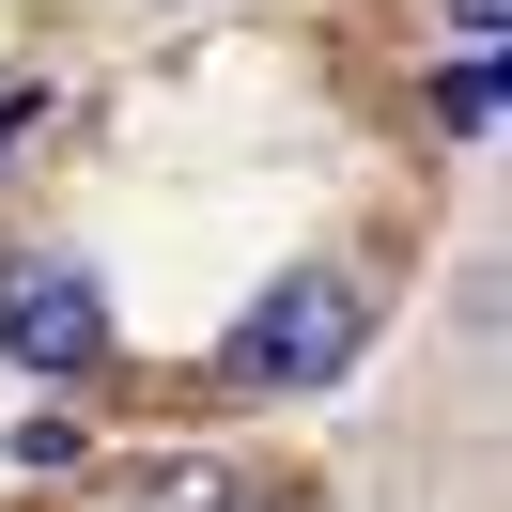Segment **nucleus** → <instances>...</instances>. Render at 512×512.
Masks as SVG:
<instances>
[{
  "instance_id": "nucleus-1",
  "label": "nucleus",
  "mask_w": 512,
  "mask_h": 512,
  "mask_svg": "<svg viewBox=\"0 0 512 512\" xmlns=\"http://www.w3.org/2000/svg\"><path fill=\"white\" fill-rule=\"evenodd\" d=\"M357 357V280H280L233 326V388H326Z\"/></svg>"
},
{
  "instance_id": "nucleus-2",
  "label": "nucleus",
  "mask_w": 512,
  "mask_h": 512,
  "mask_svg": "<svg viewBox=\"0 0 512 512\" xmlns=\"http://www.w3.org/2000/svg\"><path fill=\"white\" fill-rule=\"evenodd\" d=\"M0 342L32 357V373H94V357H109V311H94V280H78V264L16 249V264H0Z\"/></svg>"
},
{
  "instance_id": "nucleus-3",
  "label": "nucleus",
  "mask_w": 512,
  "mask_h": 512,
  "mask_svg": "<svg viewBox=\"0 0 512 512\" xmlns=\"http://www.w3.org/2000/svg\"><path fill=\"white\" fill-rule=\"evenodd\" d=\"M435 109H450V125L481 140V125H497V63H481V47H466V63H450V94H435Z\"/></svg>"
},
{
  "instance_id": "nucleus-5",
  "label": "nucleus",
  "mask_w": 512,
  "mask_h": 512,
  "mask_svg": "<svg viewBox=\"0 0 512 512\" xmlns=\"http://www.w3.org/2000/svg\"><path fill=\"white\" fill-rule=\"evenodd\" d=\"M450 32H466V47H481V32H497V0H450Z\"/></svg>"
},
{
  "instance_id": "nucleus-4",
  "label": "nucleus",
  "mask_w": 512,
  "mask_h": 512,
  "mask_svg": "<svg viewBox=\"0 0 512 512\" xmlns=\"http://www.w3.org/2000/svg\"><path fill=\"white\" fill-rule=\"evenodd\" d=\"M32 109H47V94H0V156H16V140H32Z\"/></svg>"
}]
</instances>
